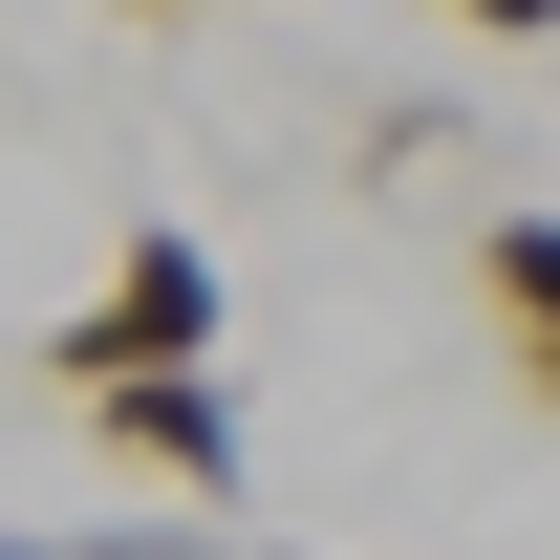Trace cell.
Masks as SVG:
<instances>
[{
	"label": "cell",
	"instance_id": "7a4b0ae2",
	"mask_svg": "<svg viewBox=\"0 0 560 560\" xmlns=\"http://www.w3.org/2000/svg\"><path fill=\"white\" fill-rule=\"evenodd\" d=\"M86 431H108L130 475H173L195 517H237V388H215V366H130V388H86Z\"/></svg>",
	"mask_w": 560,
	"mask_h": 560
},
{
	"label": "cell",
	"instance_id": "8992f818",
	"mask_svg": "<svg viewBox=\"0 0 560 560\" xmlns=\"http://www.w3.org/2000/svg\"><path fill=\"white\" fill-rule=\"evenodd\" d=\"M0 560H44V539H0Z\"/></svg>",
	"mask_w": 560,
	"mask_h": 560
},
{
	"label": "cell",
	"instance_id": "3957f363",
	"mask_svg": "<svg viewBox=\"0 0 560 560\" xmlns=\"http://www.w3.org/2000/svg\"><path fill=\"white\" fill-rule=\"evenodd\" d=\"M475 280H495V324H517V388L560 410V215H495V237H475Z\"/></svg>",
	"mask_w": 560,
	"mask_h": 560
},
{
	"label": "cell",
	"instance_id": "6da1fadb",
	"mask_svg": "<svg viewBox=\"0 0 560 560\" xmlns=\"http://www.w3.org/2000/svg\"><path fill=\"white\" fill-rule=\"evenodd\" d=\"M44 366H66V388H130V366H215V259H195V215H130V237H108V280L44 324Z\"/></svg>",
	"mask_w": 560,
	"mask_h": 560
},
{
	"label": "cell",
	"instance_id": "277c9868",
	"mask_svg": "<svg viewBox=\"0 0 560 560\" xmlns=\"http://www.w3.org/2000/svg\"><path fill=\"white\" fill-rule=\"evenodd\" d=\"M453 22H475V44H560V0H453Z\"/></svg>",
	"mask_w": 560,
	"mask_h": 560
},
{
	"label": "cell",
	"instance_id": "5b68a950",
	"mask_svg": "<svg viewBox=\"0 0 560 560\" xmlns=\"http://www.w3.org/2000/svg\"><path fill=\"white\" fill-rule=\"evenodd\" d=\"M130 22H195V0H130Z\"/></svg>",
	"mask_w": 560,
	"mask_h": 560
}]
</instances>
